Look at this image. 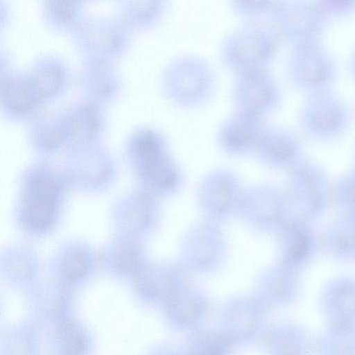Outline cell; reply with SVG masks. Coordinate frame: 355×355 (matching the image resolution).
<instances>
[{
  "label": "cell",
  "instance_id": "obj_10",
  "mask_svg": "<svg viewBox=\"0 0 355 355\" xmlns=\"http://www.w3.org/2000/svg\"><path fill=\"white\" fill-rule=\"evenodd\" d=\"M296 153V145L290 135L281 129L268 127L254 155L266 167L278 169L292 164Z\"/></svg>",
  "mask_w": 355,
  "mask_h": 355
},
{
  "label": "cell",
  "instance_id": "obj_12",
  "mask_svg": "<svg viewBox=\"0 0 355 355\" xmlns=\"http://www.w3.org/2000/svg\"><path fill=\"white\" fill-rule=\"evenodd\" d=\"M279 0H227L230 10L244 21H268Z\"/></svg>",
  "mask_w": 355,
  "mask_h": 355
},
{
  "label": "cell",
  "instance_id": "obj_16",
  "mask_svg": "<svg viewBox=\"0 0 355 355\" xmlns=\"http://www.w3.org/2000/svg\"><path fill=\"white\" fill-rule=\"evenodd\" d=\"M308 249V240L304 234H299L291 248V255L295 259L303 257Z\"/></svg>",
  "mask_w": 355,
  "mask_h": 355
},
{
  "label": "cell",
  "instance_id": "obj_3",
  "mask_svg": "<svg viewBox=\"0 0 355 355\" xmlns=\"http://www.w3.org/2000/svg\"><path fill=\"white\" fill-rule=\"evenodd\" d=\"M215 88L216 76L211 65L194 53H183L173 58L162 76L165 98L181 109H194L206 105L213 96Z\"/></svg>",
  "mask_w": 355,
  "mask_h": 355
},
{
  "label": "cell",
  "instance_id": "obj_14",
  "mask_svg": "<svg viewBox=\"0 0 355 355\" xmlns=\"http://www.w3.org/2000/svg\"><path fill=\"white\" fill-rule=\"evenodd\" d=\"M88 270V260L81 251L70 250L64 255L62 261V270L65 276L71 280L81 278Z\"/></svg>",
  "mask_w": 355,
  "mask_h": 355
},
{
  "label": "cell",
  "instance_id": "obj_17",
  "mask_svg": "<svg viewBox=\"0 0 355 355\" xmlns=\"http://www.w3.org/2000/svg\"><path fill=\"white\" fill-rule=\"evenodd\" d=\"M351 62L352 68L355 72V46L352 51V55H351Z\"/></svg>",
  "mask_w": 355,
  "mask_h": 355
},
{
  "label": "cell",
  "instance_id": "obj_6",
  "mask_svg": "<svg viewBox=\"0 0 355 355\" xmlns=\"http://www.w3.org/2000/svg\"><path fill=\"white\" fill-rule=\"evenodd\" d=\"M232 99L236 110L266 118L279 104V86L268 69L244 72L236 75Z\"/></svg>",
  "mask_w": 355,
  "mask_h": 355
},
{
  "label": "cell",
  "instance_id": "obj_5",
  "mask_svg": "<svg viewBox=\"0 0 355 355\" xmlns=\"http://www.w3.org/2000/svg\"><path fill=\"white\" fill-rule=\"evenodd\" d=\"M23 185L21 216L33 231H43L53 223L62 193L60 180L49 170L37 168L26 175Z\"/></svg>",
  "mask_w": 355,
  "mask_h": 355
},
{
  "label": "cell",
  "instance_id": "obj_15",
  "mask_svg": "<svg viewBox=\"0 0 355 355\" xmlns=\"http://www.w3.org/2000/svg\"><path fill=\"white\" fill-rule=\"evenodd\" d=\"M64 349L71 353H78L83 348L84 342L78 331L71 324H67L62 331Z\"/></svg>",
  "mask_w": 355,
  "mask_h": 355
},
{
  "label": "cell",
  "instance_id": "obj_7",
  "mask_svg": "<svg viewBox=\"0 0 355 355\" xmlns=\"http://www.w3.org/2000/svg\"><path fill=\"white\" fill-rule=\"evenodd\" d=\"M267 128L266 118L235 110L219 127L216 141L220 150L230 156L254 154Z\"/></svg>",
  "mask_w": 355,
  "mask_h": 355
},
{
  "label": "cell",
  "instance_id": "obj_9",
  "mask_svg": "<svg viewBox=\"0 0 355 355\" xmlns=\"http://www.w3.org/2000/svg\"><path fill=\"white\" fill-rule=\"evenodd\" d=\"M241 183L239 175L230 168H215L207 173L198 182V196L207 209L223 211L243 198Z\"/></svg>",
  "mask_w": 355,
  "mask_h": 355
},
{
  "label": "cell",
  "instance_id": "obj_1",
  "mask_svg": "<svg viewBox=\"0 0 355 355\" xmlns=\"http://www.w3.org/2000/svg\"><path fill=\"white\" fill-rule=\"evenodd\" d=\"M128 155L148 193L169 195L182 187L183 171L170 153L167 139L159 131L149 128L137 130L130 139Z\"/></svg>",
  "mask_w": 355,
  "mask_h": 355
},
{
  "label": "cell",
  "instance_id": "obj_2",
  "mask_svg": "<svg viewBox=\"0 0 355 355\" xmlns=\"http://www.w3.org/2000/svg\"><path fill=\"white\" fill-rule=\"evenodd\" d=\"M282 45L268 21H244L223 37L218 55L223 67L237 75L268 69Z\"/></svg>",
  "mask_w": 355,
  "mask_h": 355
},
{
  "label": "cell",
  "instance_id": "obj_13",
  "mask_svg": "<svg viewBox=\"0 0 355 355\" xmlns=\"http://www.w3.org/2000/svg\"><path fill=\"white\" fill-rule=\"evenodd\" d=\"M330 21H344L355 15V0H315Z\"/></svg>",
  "mask_w": 355,
  "mask_h": 355
},
{
  "label": "cell",
  "instance_id": "obj_11",
  "mask_svg": "<svg viewBox=\"0 0 355 355\" xmlns=\"http://www.w3.org/2000/svg\"><path fill=\"white\" fill-rule=\"evenodd\" d=\"M6 107L15 114H26L41 99L32 80L14 79L3 90Z\"/></svg>",
  "mask_w": 355,
  "mask_h": 355
},
{
  "label": "cell",
  "instance_id": "obj_8",
  "mask_svg": "<svg viewBox=\"0 0 355 355\" xmlns=\"http://www.w3.org/2000/svg\"><path fill=\"white\" fill-rule=\"evenodd\" d=\"M291 78L297 83H319L329 80L334 61L324 42L291 49L288 62Z\"/></svg>",
  "mask_w": 355,
  "mask_h": 355
},
{
  "label": "cell",
  "instance_id": "obj_4",
  "mask_svg": "<svg viewBox=\"0 0 355 355\" xmlns=\"http://www.w3.org/2000/svg\"><path fill=\"white\" fill-rule=\"evenodd\" d=\"M268 22L294 49L323 43L331 21L315 0H279Z\"/></svg>",
  "mask_w": 355,
  "mask_h": 355
}]
</instances>
